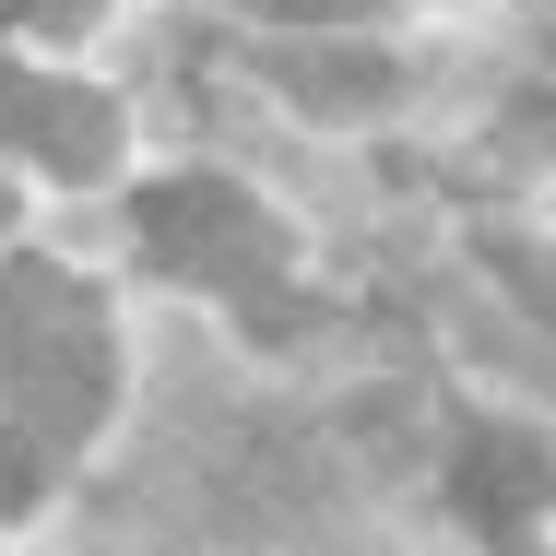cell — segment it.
<instances>
[{
  "label": "cell",
  "instance_id": "1",
  "mask_svg": "<svg viewBox=\"0 0 556 556\" xmlns=\"http://www.w3.org/2000/svg\"><path fill=\"white\" fill-rule=\"evenodd\" d=\"M108 415V308L96 285H72L60 261H12L0 273V427L36 450L96 439Z\"/></svg>",
  "mask_w": 556,
  "mask_h": 556
},
{
  "label": "cell",
  "instance_id": "2",
  "mask_svg": "<svg viewBox=\"0 0 556 556\" xmlns=\"http://www.w3.org/2000/svg\"><path fill=\"white\" fill-rule=\"evenodd\" d=\"M130 225H142V249H154L178 285H273V261H285L273 214H261L249 190H225V178H154V190L130 202Z\"/></svg>",
  "mask_w": 556,
  "mask_h": 556
},
{
  "label": "cell",
  "instance_id": "3",
  "mask_svg": "<svg viewBox=\"0 0 556 556\" xmlns=\"http://www.w3.org/2000/svg\"><path fill=\"white\" fill-rule=\"evenodd\" d=\"M450 509H462L485 545H521L556 509V450L533 439V427H462V450H450Z\"/></svg>",
  "mask_w": 556,
  "mask_h": 556
},
{
  "label": "cell",
  "instance_id": "4",
  "mask_svg": "<svg viewBox=\"0 0 556 556\" xmlns=\"http://www.w3.org/2000/svg\"><path fill=\"white\" fill-rule=\"evenodd\" d=\"M0 142L36 154V166H60V178H96L118 154V108L84 96V84H36V72L0 60Z\"/></svg>",
  "mask_w": 556,
  "mask_h": 556
},
{
  "label": "cell",
  "instance_id": "5",
  "mask_svg": "<svg viewBox=\"0 0 556 556\" xmlns=\"http://www.w3.org/2000/svg\"><path fill=\"white\" fill-rule=\"evenodd\" d=\"M273 72H285L296 108H320V118H355V108L391 96V60L379 48H273Z\"/></svg>",
  "mask_w": 556,
  "mask_h": 556
},
{
  "label": "cell",
  "instance_id": "6",
  "mask_svg": "<svg viewBox=\"0 0 556 556\" xmlns=\"http://www.w3.org/2000/svg\"><path fill=\"white\" fill-rule=\"evenodd\" d=\"M36 485H48V450L0 427V521H12V509H36Z\"/></svg>",
  "mask_w": 556,
  "mask_h": 556
},
{
  "label": "cell",
  "instance_id": "7",
  "mask_svg": "<svg viewBox=\"0 0 556 556\" xmlns=\"http://www.w3.org/2000/svg\"><path fill=\"white\" fill-rule=\"evenodd\" d=\"M249 12H273V24H343V12H367V0H249Z\"/></svg>",
  "mask_w": 556,
  "mask_h": 556
},
{
  "label": "cell",
  "instance_id": "8",
  "mask_svg": "<svg viewBox=\"0 0 556 556\" xmlns=\"http://www.w3.org/2000/svg\"><path fill=\"white\" fill-rule=\"evenodd\" d=\"M497 261L521 273V296H533V308H545V320H556V261H533V249H497Z\"/></svg>",
  "mask_w": 556,
  "mask_h": 556
},
{
  "label": "cell",
  "instance_id": "9",
  "mask_svg": "<svg viewBox=\"0 0 556 556\" xmlns=\"http://www.w3.org/2000/svg\"><path fill=\"white\" fill-rule=\"evenodd\" d=\"M24 12H48V24H84V12H96V0H24Z\"/></svg>",
  "mask_w": 556,
  "mask_h": 556
},
{
  "label": "cell",
  "instance_id": "10",
  "mask_svg": "<svg viewBox=\"0 0 556 556\" xmlns=\"http://www.w3.org/2000/svg\"><path fill=\"white\" fill-rule=\"evenodd\" d=\"M12 12H24V0H0V24H12Z\"/></svg>",
  "mask_w": 556,
  "mask_h": 556
},
{
  "label": "cell",
  "instance_id": "11",
  "mask_svg": "<svg viewBox=\"0 0 556 556\" xmlns=\"http://www.w3.org/2000/svg\"><path fill=\"white\" fill-rule=\"evenodd\" d=\"M0 214H12V190H0Z\"/></svg>",
  "mask_w": 556,
  "mask_h": 556
}]
</instances>
